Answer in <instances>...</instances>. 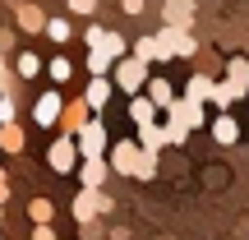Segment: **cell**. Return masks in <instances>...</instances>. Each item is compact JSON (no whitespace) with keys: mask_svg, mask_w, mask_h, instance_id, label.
<instances>
[{"mask_svg":"<svg viewBox=\"0 0 249 240\" xmlns=\"http://www.w3.org/2000/svg\"><path fill=\"white\" fill-rule=\"evenodd\" d=\"M18 120V97H9V92H0V125Z\"/></svg>","mask_w":249,"mask_h":240,"instance_id":"cell-31","label":"cell"},{"mask_svg":"<svg viewBox=\"0 0 249 240\" xmlns=\"http://www.w3.org/2000/svg\"><path fill=\"white\" fill-rule=\"evenodd\" d=\"M235 102H240V97H235V92L226 88L222 79H213V92H208V107H217V111H231Z\"/></svg>","mask_w":249,"mask_h":240,"instance_id":"cell-24","label":"cell"},{"mask_svg":"<svg viewBox=\"0 0 249 240\" xmlns=\"http://www.w3.org/2000/svg\"><path fill=\"white\" fill-rule=\"evenodd\" d=\"M116 97V88H111V79H88L83 83V107L97 116V111H107V102Z\"/></svg>","mask_w":249,"mask_h":240,"instance_id":"cell-13","label":"cell"},{"mask_svg":"<svg viewBox=\"0 0 249 240\" xmlns=\"http://www.w3.org/2000/svg\"><path fill=\"white\" fill-rule=\"evenodd\" d=\"M171 51H176V60H194V55H198V37H194V28H176V42H171Z\"/></svg>","mask_w":249,"mask_h":240,"instance_id":"cell-19","label":"cell"},{"mask_svg":"<svg viewBox=\"0 0 249 240\" xmlns=\"http://www.w3.org/2000/svg\"><path fill=\"white\" fill-rule=\"evenodd\" d=\"M92 51H102V55H111V60H120V55H129V42H124V33H111V28H107L102 46H92Z\"/></svg>","mask_w":249,"mask_h":240,"instance_id":"cell-22","label":"cell"},{"mask_svg":"<svg viewBox=\"0 0 249 240\" xmlns=\"http://www.w3.org/2000/svg\"><path fill=\"white\" fill-rule=\"evenodd\" d=\"M0 240H5V236H0Z\"/></svg>","mask_w":249,"mask_h":240,"instance_id":"cell-37","label":"cell"},{"mask_svg":"<svg viewBox=\"0 0 249 240\" xmlns=\"http://www.w3.org/2000/svg\"><path fill=\"white\" fill-rule=\"evenodd\" d=\"M102 37H107V28H102V23H88V28H83V42H88V51H92V46H102Z\"/></svg>","mask_w":249,"mask_h":240,"instance_id":"cell-32","label":"cell"},{"mask_svg":"<svg viewBox=\"0 0 249 240\" xmlns=\"http://www.w3.org/2000/svg\"><path fill=\"white\" fill-rule=\"evenodd\" d=\"M148 70L152 65H143V60H134V55H120L116 65H111V88L124 92V97H134V92H143V83H148Z\"/></svg>","mask_w":249,"mask_h":240,"instance_id":"cell-2","label":"cell"},{"mask_svg":"<svg viewBox=\"0 0 249 240\" xmlns=\"http://www.w3.org/2000/svg\"><path fill=\"white\" fill-rule=\"evenodd\" d=\"M14 42H18V28H0V55L14 51Z\"/></svg>","mask_w":249,"mask_h":240,"instance_id":"cell-33","label":"cell"},{"mask_svg":"<svg viewBox=\"0 0 249 240\" xmlns=\"http://www.w3.org/2000/svg\"><path fill=\"white\" fill-rule=\"evenodd\" d=\"M143 97H148L157 111H166L171 102H176V88H171V79H161V74H148V83H143Z\"/></svg>","mask_w":249,"mask_h":240,"instance_id":"cell-14","label":"cell"},{"mask_svg":"<svg viewBox=\"0 0 249 240\" xmlns=\"http://www.w3.org/2000/svg\"><path fill=\"white\" fill-rule=\"evenodd\" d=\"M42 33L51 37L55 46H65V42L74 37V23H70V18H51V14H46V28H42Z\"/></svg>","mask_w":249,"mask_h":240,"instance_id":"cell-23","label":"cell"},{"mask_svg":"<svg viewBox=\"0 0 249 240\" xmlns=\"http://www.w3.org/2000/svg\"><path fill=\"white\" fill-rule=\"evenodd\" d=\"M213 139L222 143V148H235V143H240V120H235L231 111H217V120H213Z\"/></svg>","mask_w":249,"mask_h":240,"instance_id":"cell-15","label":"cell"},{"mask_svg":"<svg viewBox=\"0 0 249 240\" xmlns=\"http://www.w3.org/2000/svg\"><path fill=\"white\" fill-rule=\"evenodd\" d=\"M74 148H79V157H107V148H111L107 125H102L97 116H88V125L74 134Z\"/></svg>","mask_w":249,"mask_h":240,"instance_id":"cell-4","label":"cell"},{"mask_svg":"<svg viewBox=\"0 0 249 240\" xmlns=\"http://www.w3.org/2000/svg\"><path fill=\"white\" fill-rule=\"evenodd\" d=\"M60 107H65L60 92H42V97L33 102V120L42 125V129H55V120H60Z\"/></svg>","mask_w":249,"mask_h":240,"instance_id":"cell-10","label":"cell"},{"mask_svg":"<svg viewBox=\"0 0 249 240\" xmlns=\"http://www.w3.org/2000/svg\"><path fill=\"white\" fill-rule=\"evenodd\" d=\"M28 217H33V226H46L55 217V203L51 199H33V203H28Z\"/></svg>","mask_w":249,"mask_h":240,"instance_id":"cell-28","label":"cell"},{"mask_svg":"<svg viewBox=\"0 0 249 240\" xmlns=\"http://www.w3.org/2000/svg\"><path fill=\"white\" fill-rule=\"evenodd\" d=\"M88 116H92V111L83 107V97H74V102H65V107H60V120H55V129H60V134H79L83 125H88Z\"/></svg>","mask_w":249,"mask_h":240,"instance_id":"cell-11","label":"cell"},{"mask_svg":"<svg viewBox=\"0 0 249 240\" xmlns=\"http://www.w3.org/2000/svg\"><path fill=\"white\" fill-rule=\"evenodd\" d=\"M70 213H74V222H97V217H111L116 213V199L107 194V189H79L74 194V203H70Z\"/></svg>","mask_w":249,"mask_h":240,"instance_id":"cell-3","label":"cell"},{"mask_svg":"<svg viewBox=\"0 0 249 240\" xmlns=\"http://www.w3.org/2000/svg\"><path fill=\"white\" fill-rule=\"evenodd\" d=\"M65 9H70L74 18H92L97 14V0H65Z\"/></svg>","mask_w":249,"mask_h":240,"instance_id":"cell-30","label":"cell"},{"mask_svg":"<svg viewBox=\"0 0 249 240\" xmlns=\"http://www.w3.org/2000/svg\"><path fill=\"white\" fill-rule=\"evenodd\" d=\"M208 92H213V74L194 70V74H189V83H185V102H198V107H208Z\"/></svg>","mask_w":249,"mask_h":240,"instance_id":"cell-18","label":"cell"},{"mask_svg":"<svg viewBox=\"0 0 249 240\" xmlns=\"http://www.w3.org/2000/svg\"><path fill=\"white\" fill-rule=\"evenodd\" d=\"M79 180L83 185L79 189H107V176H111V166H107V157H79Z\"/></svg>","mask_w":249,"mask_h":240,"instance_id":"cell-9","label":"cell"},{"mask_svg":"<svg viewBox=\"0 0 249 240\" xmlns=\"http://www.w3.org/2000/svg\"><path fill=\"white\" fill-rule=\"evenodd\" d=\"M33 240H60V236H55V226L46 222V226H33Z\"/></svg>","mask_w":249,"mask_h":240,"instance_id":"cell-34","label":"cell"},{"mask_svg":"<svg viewBox=\"0 0 249 240\" xmlns=\"http://www.w3.org/2000/svg\"><path fill=\"white\" fill-rule=\"evenodd\" d=\"M46 74H51V83H70L74 79V60L70 55H51L46 60Z\"/></svg>","mask_w":249,"mask_h":240,"instance_id":"cell-25","label":"cell"},{"mask_svg":"<svg viewBox=\"0 0 249 240\" xmlns=\"http://www.w3.org/2000/svg\"><path fill=\"white\" fill-rule=\"evenodd\" d=\"M134 143H139L143 152H161V148H166V129H161L157 120H152V125H139V134H134Z\"/></svg>","mask_w":249,"mask_h":240,"instance_id":"cell-17","label":"cell"},{"mask_svg":"<svg viewBox=\"0 0 249 240\" xmlns=\"http://www.w3.org/2000/svg\"><path fill=\"white\" fill-rule=\"evenodd\" d=\"M42 74V55L37 51H18L14 55V79H37Z\"/></svg>","mask_w":249,"mask_h":240,"instance_id":"cell-20","label":"cell"},{"mask_svg":"<svg viewBox=\"0 0 249 240\" xmlns=\"http://www.w3.org/2000/svg\"><path fill=\"white\" fill-rule=\"evenodd\" d=\"M111 65H116L111 55H102V51H88V79H107V74H111Z\"/></svg>","mask_w":249,"mask_h":240,"instance_id":"cell-29","label":"cell"},{"mask_svg":"<svg viewBox=\"0 0 249 240\" xmlns=\"http://www.w3.org/2000/svg\"><path fill=\"white\" fill-rule=\"evenodd\" d=\"M129 120L134 125H152V120H157V107H152L143 92H134V97H129Z\"/></svg>","mask_w":249,"mask_h":240,"instance_id":"cell-21","label":"cell"},{"mask_svg":"<svg viewBox=\"0 0 249 240\" xmlns=\"http://www.w3.org/2000/svg\"><path fill=\"white\" fill-rule=\"evenodd\" d=\"M161 23L166 28H194V0H161Z\"/></svg>","mask_w":249,"mask_h":240,"instance_id":"cell-12","label":"cell"},{"mask_svg":"<svg viewBox=\"0 0 249 240\" xmlns=\"http://www.w3.org/2000/svg\"><path fill=\"white\" fill-rule=\"evenodd\" d=\"M46 166L55 171V176H70L74 166H79V148H74V134H55L51 148H46Z\"/></svg>","mask_w":249,"mask_h":240,"instance_id":"cell-5","label":"cell"},{"mask_svg":"<svg viewBox=\"0 0 249 240\" xmlns=\"http://www.w3.org/2000/svg\"><path fill=\"white\" fill-rule=\"evenodd\" d=\"M129 55H134V60H143V65H157V42H152V33H143L139 42L129 46Z\"/></svg>","mask_w":249,"mask_h":240,"instance_id":"cell-27","label":"cell"},{"mask_svg":"<svg viewBox=\"0 0 249 240\" xmlns=\"http://www.w3.org/2000/svg\"><path fill=\"white\" fill-rule=\"evenodd\" d=\"M157 157H161V152H143L139 148V162H134V176L129 180H152V176H157Z\"/></svg>","mask_w":249,"mask_h":240,"instance_id":"cell-26","label":"cell"},{"mask_svg":"<svg viewBox=\"0 0 249 240\" xmlns=\"http://www.w3.org/2000/svg\"><path fill=\"white\" fill-rule=\"evenodd\" d=\"M9 9H14V28L18 33H42L46 28V9L33 5V0H9Z\"/></svg>","mask_w":249,"mask_h":240,"instance_id":"cell-8","label":"cell"},{"mask_svg":"<svg viewBox=\"0 0 249 240\" xmlns=\"http://www.w3.org/2000/svg\"><path fill=\"white\" fill-rule=\"evenodd\" d=\"M161 116H166V125H161V129H166V143H189V134L203 129V107H198V102L176 97Z\"/></svg>","mask_w":249,"mask_h":240,"instance_id":"cell-1","label":"cell"},{"mask_svg":"<svg viewBox=\"0 0 249 240\" xmlns=\"http://www.w3.org/2000/svg\"><path fill=\"white\" fill-rule=\"evenodd\" d=\"M134 162H139V143L134 139H116L107 148V166L116 171V176H134Z\"/></svg>","mask_w":249,"mask_h":240,"instance_id":"cell-6","label":"cell"},{"mask_svg":"<svg viewBox=\"0 0 249 240\" xmlns=\"http://www.w3.org/2000/svg\"><path fill=\"white\" fill-rule=\"evenodd\" d=\"M245 97H249V92H245Z\"/></svg>","mask_w":249,"mask_h":240,"instance_id":"cell-38","label":"cell"},{"mask_svg":"<svg viewBox=\"0 0 249 240\" xmlns=\"http://www.w3.org/2000/svg\"><path fill=\"white\" fill-rule=\"evenodd\" d=\"M222 83L245 102V92H249V55H226V65H222Z\"/></svg>","mask_w":249,"mask_h":240,"instance_id":"cell-7","label":"cell"},{"mask_svg":"<svg viewBox=\"0 0 249 240\" xmlns=\"http://www.w3.org/2000/svg\"><path fill=\"white\" fill-rule=\"evenodd\" d=\"M23 148H28V134H23V125H18V120L0 125V152H9V157H18Z\"/></svg>","mask_w":249,"mask_h":240,"instance_id":"cell-16","label":"cell"},{"mask_svg":"<svg viewBox=\"0 0 249 240\" xmlns=\"http://www.w3.org/2000/svg\"><path fill=\"white\" fill-rule=\"evenodd\" d=\"M120 9H124V14H143V9H148V0H120Z\"/></svg>","mask_w":249,"mask_h":240,"instance_id":"cell-35","label":"cell"},{"mask_svg":"<svg viewBox=\"0 0 249 240\" xmlns=\"http://www.w3.org/2000/svg\"><path fill=\"white\" fill-rule=\"evenodd\" d=\"M5 203H9V176L0 171V208H5Z\"/></svg>","mask_w":249,"mask_h":240,"instance_id":"cell-36","label":"cell"}]
</instances>
